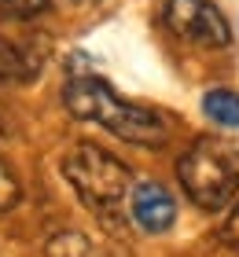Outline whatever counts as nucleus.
Listing matches in <instances>:
<instances>
[{"instance_id": "3", "label": "nucleus", "mask_w": 239, "mask_h": 257, "mask_svg": "<svg viewBox=\"0 0 239 257\" xmlns=\"http://www.w3.org/2000/svg\"><path fill=\"white\" fill-rule=\"evenodd\" d=\"M63 177L92 209H114L133 191V173L122 158L96 144H77L63 158Z\"/></svg>"}, {"instance_id": "5", "label": "nucleus", "mask_w": 239, "mask_h": 257, "mask_svg": "<svg viewBox=\"0 0 239 257\" xmlns=\"http://www.w3.org/2000/svg\"><path fill=\"white\" fill-rule=\"evenodd\" d=\"M129 209H133V220L151 231V235H162V231L173 228L177 220V202L173 195L162 188V184L154 180H143V184H133V191H129Z\"/></svg>"}, {"instance_id": "2", "label": "nucleus", "mask_w": 239, "mask_h": 257, "mask_svg": "<svg viewBox=\"0 0 239 257\" xmlns=\"http://www.w3.org/2000/svg\"><path fill=\"white\" fill-rule=\"evenodd\" d=\"M177 177L195 206H232L239 198V147L217 136H199L177 162Z\"/></svg>"}, {"instance_id": "7", "label": "nucleus", "mask_w": 239, "mask_h": 257, "mask_svg": "<svg viewBox=\"0 0 239 257\" xmlns=\"http://www.w3.org/2000/svg\"><path fill=\"white\" fill-rule=\"evenodd\" d=\"M202 114L221 128H239V92L232 88H210L202 96Z\"/></svg>"}, {"instance_id": "8", "label": "nucleus", "mask_w": 239, "mask_h": 257, "mask_svg": "<svg viewBox=\"0 0 239 257\" xmlns=\"http://www.w3.org/2000/svg\"><path fill=\"white\" fill-rule=\"evenodd\" d=\"M48 257H103V250L81 231H59L48 242Z\"/></svg>"}, {"instance_id": "11", "label": "nucleus", "mask_w": 239, "mask_h": 257, "mask_svg": "<svg viewBox=\"0 0 239 257\" xmlns=\"http://www.w3.org/2000/svg\"><path fill=\"white\" fill-rule=\"evenodd\" d=\"M221 239L228 242V246H239V198L232 202V213H228V220L221 224Z\"/></svg>"}, {"instance_id": "1", "label": "nucleus", "mask_w": 239, "mask_h": 257, "mask_svg": "<svg viewBox=\"0 0 239 257\" xmlns=\"http://www.w3.org/2000/svg\"><path fill=\"white\" fill-rule=\"evenodd\" d=\"M63 103L66 110L81 121H96L103 125L107 133L129 140V144L140 147H158L170 136V121L162 114H154L140 103L122 99L118 92L100 77H70L63 88Z\"/></svg>"}, {"instance_id": "10", "label": "nucleus", "mask_w": 239, "mask_h": 257, "mask_svg": "<svg viewBox=\"0 0 239 257\" xmlns=\"http://www.w3.org/2000/svg\"><path fill=\"white\" fill-rule=\"evenodd\" d=\"M15 202H19V180L11 177V169L0 162V209H8Z\"/></svg>"}, {"instance_id": "9", "label": "nucleus", "mask_w": 239, "mask_h": 257, "mask_svg": "<svg viewBox=\"0 0 239 257\" xmlns=\"http://www.w3.org/2000/svg\"><path fill=\"white\" fill-rule=\"evenodd\" d=\"M48 0H0V19H37Z\"/></svg>"}, {"instance_id": "6", "label": "nucleus", "mask_w": 239, "mask_h": 257, "mask_svg": "<svg viewBox=\"0 0 239 257\" xmlns=\"http://www.w3.org/2000/svg\"><path fill=\"white\" fill-rule=\"evenodd\" d=\"M41 63H44V59L30 55L26 48H19L15 41L0 37V81H4V85H19V81L37 77Z\"/></svg>"}, {"instance_id": "4", "label": "nucleus", "mask_w": 239, "mask_h": 257, "mask_svg": "<svg viewBox=\"0 0 239 257\" xmlns=\"http://www.w3.org/2000/svg\"><path fill=\"white\" fill-rule=\"evenodd\" d=\"M162 22L170 26V33H177L188 44H199V48H228L232 44L228 19L210 0H166Z\"/></svg>"}]
</instances>
